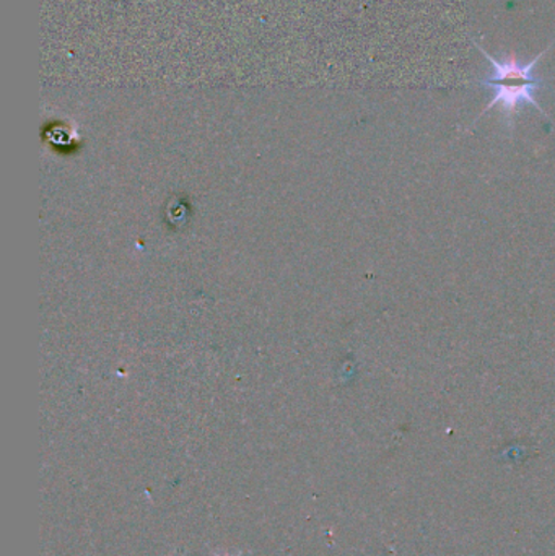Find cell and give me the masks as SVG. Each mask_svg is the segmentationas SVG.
I'll use <instances>...</instances> for the list:
<instances>
[{
	"label": "cell",
	"instance_id": "1",
	"mask_svg": "<svg viewBox=\"0 0 555 556\" xmlns=\"http://www.w3.org/2000/svg\"><path fill=\"white\" fill-rule=\"evenodd\" d=\"M475 45L482 52V55L491 62L492 68H494V74L491 77L478 80V85H481V87L494 90V97H492L491 103H488L481 116L476 121L481 119L492 108L501 106L502 111H504L505 123H507L508 129L514 130L515 117H517L520 108L527 106V104L537 108L544 117H547L546 111L543 110V106L537 100V91L544 87V81L543 78L537 77L534 68H537L538 62L551 51V48H554L555 41L551 42L544 51H541V54H538L530 62H520L517 58L497 61L479 42L475 41Z\"/></svg>",
	"mask_w": 555,
	"mask_h": 556
}]
</instances>
